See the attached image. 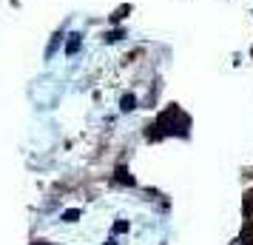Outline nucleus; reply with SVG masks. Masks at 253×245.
Here are the masks:
<instances>
[{
  "label": "nucleus",
  "mask_w": 253,
  "mask_h": 245,
  "mask_svg": "<svg viewBox=\"0 0 253 245\" xmlns=\"http://www.w3.org/2000/svg\"><path fill=\"white\" fill-rule=\"evenodd\" d=\"M83 37L74 31V34H68V43H66V55H77V49H80Z\"/></svg>",
  "instance_id": "1"
},
{
  "label": "nucleus",
  "mask_w": 253,
  "mask_h": 245,
  "mask_svg": "<svg viewBox=\"0 0 253 245\" xmlns=\"http://www.w3.org/2000/svg\"><path fill=\"white\" fill-rule=\"evenodd\" d=\"M131 109H137V97L125 94V97H122V111H131Z\"/></svg>",
  "instance_id": "2"
},
{
  "label": "nucleus",
  "mask_w": 253,
  "mask_h": 245,
  "mask_svg": "<svg viewBox=\"0 0 253 245\" xmlns=\"http://www.w3.org/2000/svg\"><path fill=\"white\" fill-rule=\"evenodd\" d=\"M60 37H63V34H54V37H52V43H49V49H46V57H52L54 52H57V46H60Z\"/></svg>",
  "instance_id": "3"
},
{
  "label": "nucleus",
  "mask_w": 253,
  "mask_h": 245,
  "mask_svg": "<svg viewBox=\"0 0 253 245\" xmlns=\"http://www.w3.org/2000/svg\"><path fill=\"white\" fill-rule=\"evenodd\" d=\"M120 37H122V29H117V31H108V34H106V40H108V43H117Z\"/></svg>",
  "instance_id": "4"
}]
</instances>
